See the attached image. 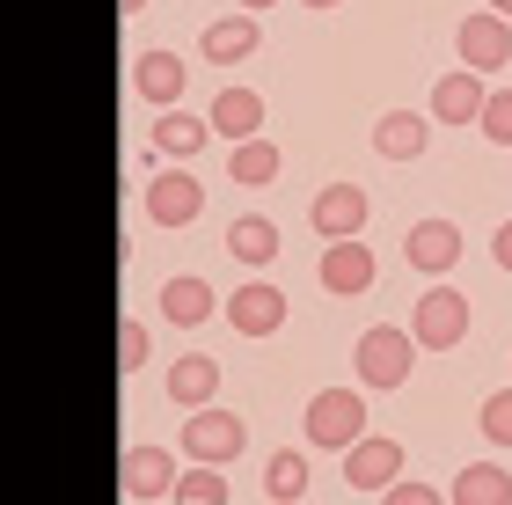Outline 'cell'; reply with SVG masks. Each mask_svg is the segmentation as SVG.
I'll return each instance as SVG.
<instances>
[{"label": "cell", "mask_w": 512, "mask_h": 505, "mask_svg": "<svg viewBox=\"0 0 512 505\" xmlns=\"http://www.w3.org/2000/svg\"><path fill=\"white\" fill-rule=\"evenodd\" d=\"M366 191L359 183H322L315 191V235H330V242H359L366 235Z\"/></svg>", "instance_id": "obj_6"}, {"label": "cell", "mask_w": 512, "mask_h": 505, "mask_svg": "<svg viewBox=\"0 0 512 505\" xmlns=\"http://www.w3.org/2000/svg\"><path fill=\"white\" fill-rule=\"evenodd\" d=\"M454 505H512V469H498V462H469L454 476V491H447Z\"/></svg>", "instance_id": "obj_20"}, {"label": "cell", "mask_w": 512, "mask_h": 505, "mask_svg": "<svg viewBox=\"0 0 512 505\" xmlns=\"http://www.w3.org/2000/svg\"><path fill=\"white\" fill-rule=\"evenodd\" d=\"M264 491H271L278 505H293L300 491H308V462H300V447H278V454H271V469H264Z\"/></svg>", "instance_id": "obj_23"}, {"label": "cell", "mask_w": 512, "mask_h": 505, "mask_svg": "<svg viewBox=\"0 0 512 505\" xmlns=\"http://www.w3.org/2000/svg\"><path fill=\"white\" fill-rule=\"evenodd\" d=\"M491 257H498V264H505V271H512V220H505V227H498V242H491Z\"/></svg>", "instance_id": "obj_30"}, {"label": "cell", "mask_w": 512, "mask_h": 505, "mask_svg": "<svg viewBox=\"0 0 512 505\" xmlns=\"http://www.w3.org/2000/svg\"><path fill=\"white\" fill-rule=\"evenodd\" d=\"M454 52H461V66H476V74H498V66L512 59V15H498V8L469 15L454 30Z\"/></svg>", "instance_id": "obj_5"}, {"label": "cell", "mask_w": 512, "mask_h": 505, "mask_svg": "<svg viewBox=\"0 0 512 505\" xmlns=\"http://www.w3.org/2000/svg\"><path fill=\"white\" fill-rule=\"evenodd\" d=\"M256 8H271V0H242V15H256Z\"/></svg>", "instance_id": "obj_31"}, {"label": "cell", "mask_w": 512, "mask_h": 505, "mask_svg": "<svg viewBox=\"0 0 512 505\" xmlns=\"http://www.w3.org/2000/svg\"><path fill=\"white\" fill-rule=\"evenodd\" d=\"M183 505H227V476L213 462H198V469H183V484H176Z\"/></svg>", "instance_id": "obj_25"}, {"label": "cell", "mask_w": 512, "mask_h": 505, "mask_svg": "<svg viewBox=\"0 0 512 505\" xmlns=\"http://www.w3.org/2000/svg\"><path fill=\"white\" fill-rule=\"evenodd\" d=\"M381 505H454V498H439L432 484H388V491H381Z\"/></svg>", "instance_id": "obj_29"}, {"label": "cell", "mask_w": 512, "mask_h": 505, "mask_svg": "<svg viewBox=\"0 0 512 505\" xmlns=\"http://www.w3.org/2000/svg\"><path fill=\"white\" fill-rule=\"evenodd\" d=\"M308 440L315 447H359L366 440V403H359V388H322V396L308 403Z\"/></svg>", "instance_id": "obj_4"}, {"label": "cell", "mask_w": 512, "mask_h": 505, "mask_svg": "<svg viewBox=\"0 0 512 505\" xmlns=\"http://www.w3.org/2000/svg\"><path fill=\"white\" fill-rule=\"evenodd\" d=\"M213 388H220V359L183 352V359L169 366V396H176L183 410H205V403H213Z\"/></svg>", "instance_id": "obj_19"}, {"label": "cell", "mask_w": 512, "mask_h": 505, "mask_svg": "<svg viewBox=\"0 0 512 505\" xmlns=\"http://www.w3.org/2000/svg\"><path fill=\"white\" fill-rule=\"evenodd\" d=\"M374 249H366V242H330V249H322V286H330V293H366V286H374Z\"/></svg>", "instance_id": "obj_13"}, {"label": "cell", "mask_w": 512, "mask_h": 505, "mask_svg": "<svg viewBox=\"0 0 512 505\" xmlns=\"http://www.w3.org/2000/svg\"><path fill=\"white\" fill-rule=\"evenodd\" d=\"M417 352H425V344H417L410 330H395V323H381V330H366L359 337V381L366 388H403L410 381V366H417Z\"/></svg>", "instance_id": "obj_1"}, {"label": "cell", "mask_w": 512, "mask_h": 505, "mask_svg": "<svg viewBox=\"0 0 512 505\" xmlns=\"http://www.w3.org/2000/svg\"><path fill=\"white\" fill-rule=\"evenodd\" d=\"M403 257L417 271H432V279H447V271L461 264V227L454 220H417L410 235H403Z\"/></svg>", "instance_id": "obj_9"}, {"label": "cell", "mask_w": 512, "mask_h": 505, "mask_svg": "<svg viewBox=\"0 0 512 505\" xmlns=\"http://www.w3.org/2000/svg\"><path fill=\"white\" fill-rule=\"evenodd\" d=\"M256 44H264L256 15H220V22H205L198 52H205V59H220V66H235V59H249V52H256Z\"/></svg>", "instance_id": "obj_15"}, {"label": "cell", "mask_w": 512, "mask_h": 505, "mask_svg": "<svg viewBox=\"0 0 512 505\" xmlns=\"http://www.w3.org/2000/svg\"><path fill=\"white\" fill-rule=\"evenodd\" d=\"M300 8H337V0H300Z\"/></svg>", "instance_id": "obj_32"}, {"label": "cell", "mask_w": 512, "mask_h": 505, "mask_svg": "<svg viewBox=\"0 0 512 505\" xmlns=\"http://www.w3.org/2000/svg\"><path fill=\"white\" fill-rule=\"evenodd\" d=\"M161 315H169L176 330H198L205 315H213V286L205 279H169L161 286Z\"/></svg>", "instance_id": "obj_21"}, {"label": "cell", "mask_w": 512, "mask_h": 505, "mask_svg": "<svg viewBox=\"0 0 512 505\" xmlns=\"http://www.w3.org/2000/svg\"><path fill=\"white\" fill-rule=\"evenodd\" d=\"M205 140H213V118H183V110L154 118V154L161 162H191V154H205Z\"/></svg>", "instance_id": "obj_18"}, {"label": "cell", "mask_w": 512, "mask_h": 505, "mask_svg": "<svg viewBox=\"0 0 512 505\" xmlns=\"http://www.w3.org/2000/svg\"><path fill=\"white\" fill-rule=\"evenodd\" d=\"M118 366L132 374V366H147V323H125L118 330Z\"/></svg>", "instance_id": "obj_28"}, {"label": "cell", "mask_w": 512, "mask_h": 505, "mask_svg": "<svg viewBox=\"0 0 512 505\" xmlns=\"http://www.w3.org/2000/svg\"><path fill=\"white\" fill-rule=\"evenodd\" d=\"M483 140L512 147V88H491V103H483Z\"/></svg>", "instance_id": "obj_26"}, {"label": "cell", "mask_w": 512, "mask_h": 505, "mask_svg": "<svg viewBox=\"0 0 512 505\" xmlns=\"http://www.w3.org/2000/svg\"><path fill=\"white\" fill-rule=\"evenodd\" d=\"M205 213V183L198 176H154L147 183V220L154 227H191Z\"/></svg>", "instance_id": "obj_10"}, {"label": "cell", "mask_w": 512, "mask_h": 505, "mask_svg": "<svg viewBox=\"0 0 512 505\" xmlns=\"http://www.w3.org/2000/svg\"><path fill=\"white\" fill-rule=\"evenodd\" d=\"M227 323H235L242 337H271V330H286V293L278 286H242V293H227Z\"/></svg>", "instance_id": "obj_11"}, {"label": "cell", "mask_w": 512, "mask_h": 505, "mask_svg": "<svg viewBox=\"0 0 512 505\" xmlns=\"http://www.w3.org/2000/svg\"><path fill=\"white\" fill-rule=\"evenodd\" d=\"M227 249H235V264H271L278 257V227L271 220H235L227 227Z\"/></svg>", "instance_id": "obj_22"}, {"label": "cell", "mask_w": 512, "mask_h": 505, "mask_svg": "<svg viewBox=\"0 0 512 505\" xmlns=\"http://www.w3.org/2000/svg\"><path fill=\"white\" fill-rule=\"evenodd\" d=\"M483 432H491V447H512V388H498L483 403Z\"/></svg>", "instance_id": "obj_27"}, {"label": "cell", "mask_w": 512, "mask_h": 505, "mask_svg": "<svg viewBox=\"0 0 512 505\" xmlns=\"http://www.w3.org/2000/svg\"><path fill=\"white\" fill-rule=\"evenodd\" d=\"M183 484V476H176V454L169 447H132L125 454V491L132 498H169Z\"/></svg>", "instance_id": "obj_14"}, {"label": "cell", "mask_w": 512, "mask_h": 505, "mask_svg": "<svg viewBox=\"0 0 512 505\" xmlns=\"http://www.w3.org/2000/svg\"><path fill=\"white\" fill-rule=\"evenodd\" d=\"M242 447H249V425L235 410H191V418H183V454H191V462L227 469V462H242Z\"/></svg>", "instance_id": "obj_3"}, {"label": "cell", "mask_w": 512, "mask_h": 505, "mask_svg": "<svg viewBox=\"0 0 512 505\" xmlns=\"http://www.w3.org/2000/svg\"><path fill=\"white\" fill-rule=\"evenodd\" d=\"M213 132H227V140H256V132H264V96H256V88H220L213 96Z\"/></svg>", "instance_id": "obj_16"}, {"label": "cell", "mask_w": 512, "mask_h": 505, "mask_svg": "<svg viewBox=\"0 0 512 505\" xmlns=\"http://www.w3.org/2000/svg\"><path fill=\"white\" fill-rule=\"evenodd\" d=\"M491 8H498V15H512V0H491Z\"/></svg>", "instance_id": "obj_34"}, {"label": "cell", "mask_w": 512, "mask_h": 505, "mask_svg": "<svg viewBox=\"0 0 512 505\" xmlns=\"http://www.w3.org/2000/svg\"><path fill=\"white\" fill-rule=\"evenodd\" d=\"M139 8H147V0H125V15H139Z\"/></svg>", "instance_id": "obj_33"}, {"label": "cell", "mask_w": 512, "mask_h": 505, "mask_svg": "<svg viewBox=\"0 0 512 505\" xmlns=\"http://www.w3.org/2000/svg\"><path fill=\"white\" fill-rule=\"evenodd\" d=\"M410 337L425 344V352H454V344L469 337V293H454V286H432V293H417Z\"/></svg>", "instance_id": "obj_2"}, {"label": "cell", "mask_w": 512, "mask_h": 505, "mask_svg": "<svg viewBox=\"0 0 512 505\" xmlns=\"http://www.w3.org/2000/svg\"><path fill=\"white\" fill-rule=\"evenodd\" d=\"M183 88H191V66L176 52H139V66H132V96L139 103L169 110V103H183Z\"/></svg>", "instance_id": "obj_8"}, {"label": "cell", "mask_w": 512, "mask_h": 505, "mask_svg": "<svg viewBox=\"0 0 512 505\" xmlns=\"http://www.w3.org/2000/svg\"><path fill=\"white\" fill-rule=\"evenodd\" d=\"M227 176H235V183H271V176H278V147L264 140V132H256V140H242V147H235Z\"/></svg>", "instance_id": "obj_24"}, {"label": "cell", "mask_w": 512, "mask_h": 505, "mask_svg": "<svg viewBox=\"0 0 512 505\" xmlns=\"http://www.w3.org/2000/svg\"><path fill=\"white\" fill-rule=\"evenodd\" d=\"M483 74L476 66H461V74H439V88H432V118H447V125H483Z\"/></svg>", "instance_id": "obj_12"}, {"label": "cell", "mask_w": 512, "mask_h": 505, "mask_svg": "<svg viewBox=\"0 0 512 505\" xmlns=\"http://www.w3.org/2000/svg\"><path fill=\"white\" fill-rule=\"evenodd\" d=\"M344 484H352V491H388V484H403V447H395V440H359V447H344Z\"/></svg>", "instance_id": "obj_7"}, {"label": "cell", "mask_w": 512, "mask_h": 505, "mask_svg": "<svg viewBox=\"0 0 512 505\" xmlns=\"http://www.w3.org/2000/svg\"><path fill=\"white\" fill-rule=\"evenodd\" d=\"M425 147H432V125L417 118V110H388L374 125V154H388V162H417Z\"/></svg>", "instance_id": "obj_17"}]
</instances>
